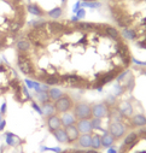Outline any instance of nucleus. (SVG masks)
Masks as SVG:
<instances>
[{"instance_id": "1", "label": "nucleus", "mask_w": 146, "mask_h": 153, "mask_svg": "<svg viewBox=\"0 0 146 153\" xmlns=\"http://www.w3.org/2000/svg\"><path fill=\"white\" fill-rule=\"evenodd\" d=\"M17 65L21 73L25 76H35V69L32 63V59L27 53H19L17 56Z\"/></svg>"}, {"instance_id": "2", "label": "nucleus", "mask_w": 146, "mask_h": 153, "mask_svg": "<svg viewBox=\"0 0 146 153\" xmlns=\"http://www.w3.org/2000/svg\"><path fill=\"white\" fill-rule=\"evenodd\" d=\"M73 114L75 118L79 119H91L92 118V105L86 101H79L74 104Z\"/></svg>"}, {"instance_id": "3", "label": "nucleus", "mask_w": 146, "mask_h": 153, "mask_svg": "<svg viewBox=\"0 0 146 153\" xmlns=\"http://www.w3.org/2000/svg\"><path fill=\"white\" fill-rule=\"evenodd\" d=\"M74 100L71 99L70 95L68 94H63L58 100H56L53 105H54V109H56V112L57 114H64V112H69L73 110L74 107Z\"/></svg>"}, {"instance_id": "4", "label": "nucleus", "mask_w": 146, "mask_h": 153, "mask_svg": "<svg viewBox=\"0 0 146 153\" xmlns=\"http://www.w3.org/2000/svg\"><path fill=\"white\" fill-rule=\"evenodd\" d=\"M62 85L69 86V87H77L81 88L85 87L87 81L85 78H82L81 76L76 75V74H68V75H63L62 77Z\"/></svg>"}, {"instance_id": "5", "label": "nucleus", "mask_w": 146, "mask_h": 153, "mask_svg": "<svg viewBox=\"0 0 146 153\" xmlns=\"http://www.w3.org/2000/svg\"><path fill=\"white\" fill-rule=\"evenodd\" d=\"M126 130H127V128L122 122H111L109 126V133L115 137V140L122 139L126 134Z\"/></svg>"}, {"instance_id": "6", "label": "nucleus", "mask_w": 146, "mask_h": 153, "mask_svg": "<svg viewBox=\"0 0 146 153\" xmlns=\"http://www.w3.org/2000/svg\"><path fill=\"white\" fill-rule=\"evenodd\" d=\"M110 107L106 105L105 103H98L92 105V117L94 118H104L109 116Z\"/></svg>"}, {"instance_id": "7", "label": "nucleus", "mask_w": 146, "mask_h": 153, "mask_svg": "<svg viewBox=\"0 0 146 153\" xmlns=\"http://www.w3.org/2000/svg\"><path fill=\"white\" fill-rule=\"evenodd\" d=\"M46 123H47V127L48 129H50V131H54L57 129H59L62 128V121H61V116L58 115V114H54L50 117H47V121H46Z\"/></svg>"}, {"instance_id": "8", "label": "nucleus", "mask_w": 146, "mask_h": 153, "mask_svg": "<svg viewBox=\"0 0 146 153\" xmlns=\"http://www.w3.org/2000/svg\"><path fill=\"white\" fill-rule=\"evenodd\" d=\"M76 128L79 129L80 134H92V126H91V119H79L76 122Z\"/></svg>"}, {"instance_id": "9", "label": "nucleus", "mask_w": 146, "mask_h": 153, "mask_svg": "<svg viewBox=\"0 0 146 153\" xmlns=\"http://www.w3.org/2000/svg\"><path fill=\"white\" fill-rule=\"evenodd\" d=\"M65 131H66V136H68V144H74V142H76L77 140H79L80 137V131L79 129L76 128V126H70V127H66L64 128Z\"/></svg>"}, {"instance_id": "10", "label": "nucleus", "mask_w": 146, "mask_h": 153, "mask_svg": "<svg viewBox=\"0 0 146 153\" xmlns=\"http://www.w3.org/2000/svg\"><path fill=\"white\" fill-rule=\"evenodd\" d=\"M139 141V135L138 133H129L127 136H124V140H123V144L122 146L123 147H127L128 149L133 148L135 145H137V142Z\"/></svg>"}, {"instance_id": "11", "label": "nucleus", "mask_w": 146, "mask_h": 153, "mask_svg": "<svg viewBox=\"0 0 146 153\" xmlns=\"http://www.w3.org/2000/svg\"><path fill=\"white\" fill-rule=\"evenodd\" d=\"M61 121H62V127H63V128L74 126V124H76V122H77V119H76L75 116H74V114H73V112H70V111L62 114Z\"/></svg>"}, {"instance_id": "12", "label": "nucleus", "mask_w": 146, "mask_h": 153, "mask_svg": "<svg viewBox=\"0 0 146 153\" xmlns=\"http://www.w3.org/2000/svg\"><path fill=\"white\" fill-rule=\"evenodd\" d=\"M75 27L81 32H94V30H98L99 28H102L100 24H94L91 22H79L75 24Z\"/></svg>"}, {"instance_id": "13", "label": "nucleus", "mask_w": 146, "mask_h": 153, "mask_svg": "<svg viewBox=\"0 0 146 153\" xmlns=\"http://www.w3.org/2000/svg\"><path fill=\"white\" fill-rule=\"evenodd\" d=\"M118 112L122 117H132L133 116V106L129 101H122L118 106Z\"/></svg>"}, {"instance_id": "14", "label": "nucleus", "mask_w": 146, "mask_h": 153, "mask_svg": "<svg viewBox=\"0 0 146 153\" xmlns=\"http://www.w3.org/2000/svg\"><path fill=\"white\" fill-rule=\"evenodd\" d=\"M27 11H28V13H30V15L37 17V18L45 16V11H44V10L39 6L37 4H34V3H29L27 5Z\"/></svg>"}, {"instance_id": "15", "label": "nucleus", "mask_w": 146, "mask_h": 153, "mask_svg": "<svg viewBox=\"0 0 146 153\" xmlns=\"http://www.w3.org/2000/svg\"><path fill=\"white\" fill-rule=\"evenodd\" d=\"M16 48L19 53H28L32 48V44L28 39H19L16 42Z\"/></svg>"}, {"instance_id": "16", "label": "nucleus", "mask_w": 146, "mask_h": 153, "mask_svg": "<svg viewBox=\"0 0 146 153\" xmlns=\"http://www.w3.org/2000/svg\"><path fill=\"white\" fill-rule=\"evenodd\" d=\"M77 144L82 149H88L91 148L92 145V134H81L79 140H77Z\"/></svg>"}, {"instance_id": "17", "label": "nucleus", "mask_w": 146, "mask_h": 153, "mask_svg": "<svg viewBox=\"0 0 146 153\" xmlns=\"http://www.w3.org/2000/svg\"><path fill=\"white\" fill-rule=\"evenodd\" d=\"M48 29V32H50L51 34L56 35V34H61L64 32V29H65V25L59 23V22H47V27Z\"/></svg>"}, {"instance_id": "18", "label": "nucleus", "mask_w": 146, "mask_h": 153, "mask_svg": "<svg viewBox=\"0 0 146 153\" xmlns=\"http://www.w3.org/2000/svg\"><path fill=\"white\" fill-rule=\"evenodd\" d=\"M130 124L133 127H137V128H141L146 126V116L138 114V115H134L130 117Z\"/></svg>"}, {"instance_id": "19", "label": "nucleus", "mask_w": 146, "mask_h": 153, "mask_svg": "<svg viewBox=\"0 0 146 153\" xmlns=\"http://www.w3.org/2000/svg\"><path fill=\"white\" fill-rule=\"evenodd\" d=\"M104 32L109 37H111L112 40L116 41H120L121 40V33L118 32V29H116L115 27H110V25H105L104 27Z\"/></svg>"}, {"instance_id": "20", "label": "nucleus", "mask_w": 146, "mask_h": 153, "mask_svg": "<svg viewBox=\"0 0 146 153\" xmlns=\"http://www.w3.org/2000/svg\"><path fill=\"white\" fill-rule=\"evenodd\" d=\"M44 83H46L47 86H57V85H62V78L61 76H58V75H54V74H50V75H47L44 81H42Z\"/></svg>"}, {"instance_id": "21", "label": "nucleus", "mask_w": 146, "mask_h": 153, "mask_svg": "<svg viewBox=\"0 0 146 153\" xmlns=\"http://www.w3.org/2000/svg\"><path fill=\"white\" fill-rule=\"evenodd\" d=\"M100 139H102V147L109 148L115 144V137L110 134L109 131H104V134L100 136Z\"/></svg>"}, {"instance_id": "22", "label": "nucleus", "mask_w": 146, "mask_h": 153, "mask_svg": "<svg viewBox=\"0 0 146 153\" xmlns=\"http://www.w3.org/2000/svg\"><path fill=\"white\" fill-rule=\"evenodd\" d=\"M52 134L59 144H68V136H66V131L64 128H59V129L52 131Z\"/></svg>"}, {"instance_id": "23", "label": "nucleus", "mask_w": 146, "mask_h": 153, "mask_svg": "<svg viewBox=\"0 0 146 153\" xmlns=\"http://www.w3.org/2000/svg\"><path fill=\"white\" fill-rule=\"evenodd\" d=\"M41 110H42V115L46 116V117H50V116L57 114L54 105H53V103H51V101H48V103H46V104H42Z\"/></svg>"}, {"instance_id": "24", "label": "nucleus", "mask_w": 146, "mask_h": 153, "mask_svg": "<svg viewBox=\"0 0 146 153\" xmlns=\"http://www.w3.org/2000/svg\"><path fill=\"white\" fill-rule=\"evenodd\" d=\"M5 141H6V145L11 146V147L16 146L17 144L21 142V140H19V137L16 134H13V133H10V131H7L6 134H5Z\"/></svg>"}, {"instance_id": "25", "label": "nucleus", "mask_w": 146, "mask_h": 153, "mask_svg": "<svg viewBox=\"0 0 146 153\" xmlns=\"http://www.w3.org/2000/svg\"><path fill=\"white\" fill-rule=\"evenodd\" d=\"M35 98H36V100H37V103H40L41 105L48 103V101H51L50 95H48V92H45V90L35 92Z\"/></svg>"}, {"instance_id": "26", "label": "nucleus", "mask_w": 146, "mask_h": 153, "mask_svg": "<svg viewBox=\"0 0 146 153\" xmlns=\"http://www.w3.org/2000/svg\"><path fill=\"white\" fill-rule=\"evenodd\" d=\"M63 94L64 93L62 92V89L57 88V87H50V89H48V95H50V99H51V101H53V103L56 100L59 99Z\"/></svg>"}, {"instance_id": "27", "label": "nucleus", "mask_w": 146, "mask_h": 153, "mask_svg": "<svg viewBox=\"0 0 146 153\" xmlns=\"http://www.w3.org/2000/svg\"><path fill=\"white\" fill-rule=\"evenodd\" d=\"M50 18L52 19H58L63 16V8L61 6H57V7H53L52 10H50L47 13H46Z\"/></svg>"}, {"instance_id": "28", "label": "nucleus", "mask_w": 146, "mask_h": 153, "mask_svg": "<svg viewBox=\"0 0 146 153\" xmlns=\"http://www.w3.org/2000/svg\"><path fill=\"white\" fill-rule=\"evenodd\" d=\"M122 36L124 39H127V40H134V39H137V32L130 29V28H123Z\"/></svg>"}, {"instance_id": "29", "label": "nucleus", "mask_w": 146, "mask_h": 153, "mask_svg": "<svg viewBox=\"0 0 146 153\" xmlns=\"http://www.w3.org/2000/svg\"><path fill=\"white\" fill-rule=\"evenodd\" d=\"M91 148H93V149H99V148H102V139H100V135H98V134H93V135H92V145H91Z\"/></svg>"}, {"instance_id": "30", "label": "nucleus", "mask_w": 146, "mask_h": 153, "mask_svg": "<svg viewBox=\"0 0 146 153\" xmlns=\"http://www.w3.org/2000/svg\"><path fill=\"white\" fill-rule=\"evenodd\" d=\"M102 6V4L99 1H86V0H82L81 1V7H90V8H99Z\"/></svg>"}, {"instance_id": "31", "label": "nucleus", "mask_w": 146, "mask_h": 153, "mask_svg": "<svg viewBox=\"0 0 146 153\" xmlns=\"http://www.w3.org/2000/svg\"><path fill=\"white\" fill-rule=\"evenodd\" d=\"M91 126L93 130H100L102 129V119L100 118H91Z\"/></svg>"}, {"instance_id": "32", "label": "nucleus", "mask_w": 146, "mask_h": 153, "mask_svg": "<svg viewBox=\"0 0 146 153\" xmlns=\"http://www.w3.org/2000/svg\"><path fill=\"white\" fill-rule=\"evenodd\" d=\"M22 25H23L22 21H15V22H12L11 24H10V30H11L12 33H17L18 30L22 28Z\"/></svg>"}, {"instance_id": "33", "label": "nucleus", "mask_w": 146, "mask_h": 153, "mask_svg": "<svg viewBox=\"0 0 146 153\" xmlns=\"http://www.w3.org/2000/svg\"><path fill=\"white\" fill-rule=\"evenodd\" d=\"M41 152H46V151H50V152H54V153H61L62 149L61 147H46V146H41L40 147Z\"/></svg>"}, {"instance_id": "34", "label": "nucleus", "mask_w": 146, "mask_h": 153, "mask_svg": "<svg viewBox=\"0 0 146 153\" xmlns=\"http://www.w3.org/2000/svg\"><path fill=\"white\" fill-rule=\"evenodd\" d=\"M32 107L37 112V114L39 115H41L42 116V110H41V106L40 105H39L37 103H36V101H34V100H32Z\"/></svg>"}, {"instance_id": "35", "label": "nucleus", "mask_w": 146, "mask_h": 153, "mask_svg": "<svg viewBox=\"0 0 146 153\" xmlns=\"http://www.w3.org/2000/svg\"><path fill=\"white\" fill-rule=\"evenodd\" d=\"M115 101H116V97H115V95H109L108 99L105 100V104L110 107V106H112V105L115 104Z\"/></svg>"}, {"instance_id": "36", "label": "nucleus", "mask_w": 146, "mask_h": 153, "mask_svg": "<svg viewBox=\"0 0 146 153\" xmlns=\"http://www.w3.org/2000/svg\"><path fill=\"white\" fill-rule=\"evenodd\" d=\"M24 83H25V87L28 89H33V86H34V81L30 80V78H25L24 80Z\"/></svg>"}, {"instance_id": "37", "label": "nucleus", "mask_w": 146, "mask_h": 153, "mask_svg": "<svg viewBox=\"0 0 146 153\" xmlns=\"http://www.w3.org/2000/svg\"><path fill=\"white\" fill-rule=\"evenodd\" d=\"M75 15H76L77 17H79L80 19H81V18H83V17L86 16V11H85V8H83V7H81V8H80L79 11H77Z\"/></svg>"}, {"instance_id": "38", "label": "nucleus", "mask_w": 146, "mask_h": 153, "mask_svg": "<svg viewBox=\"0 0 146 153\" xmlns=\"http://www.w3.org/2000/svg\"><path fill=\"white\" fill-rule=\"evenodd\" d=\"M6 110H7V104L4 101V103L1 104V106H0V114H1V115H5V114H6Z\"/></svg>"}, {"instance_id": "39", "label": "nucleus", "mask_w": 146, "mask_h": 153, "mask_svg": "<svg viewBox=\"0 0 146 153\" xmlns=\"http://www.w3.org/2000/svg\"><path fill=\"white\" fill-rule=\"evenodd\" d=\"M80 8H81V1H77V3L74 5V7H73V12H74V13H76V12L79 11Z\"/></svg>"}, {"instance_id": "40", "label": "nucleus", "mask_w": 146, "mask_h": 153, "mask_svg": "<svg viewBox=\"0 0 146 153\" xmlns=\"http://www.w3.org/2000/svg\"><path fill=\"white\" fill-rule=\"evenodd\" d=\"M5 127H6V121L1 119V121H0V131H3L5 129Z\"/></svg>"}, {"instance_id": "41", "label": "nucleus", "mask_w": 146, "mask_h": 153, "mask_svg": "<svg viewBox=\"0 0 146 153\" xmlns=\"http://www.w3.org/2000/svg\"><path fill=\"white\" fill-rule=\"evenodd\" d=\"M106 153H117V149H116L115 147H109L108 151H106Z\"/></svg>"}, {"instance_id": "42", "label": "nucleus", "mask_w": 146, "mask_h": 153, "mask_svg": "<svg viewBox=\"0 0 146 153\" xmlns=\"http://www.w3.org/2000/svg\"><path fill=\"white\" fill-rule=\"evenodd\" d=\"M79 21H80V18L77 17V16H74V17H71V22H74V23H79Z\"/></svg>"}, {"instance_id": "43", "label": "nucleus", "mask_w": 146, "mask_h": 153, "mask_svg": "<svg viewBox=\"0 0 146 153\" xmlns=\"http://www.w3.org/2000/svg\"><path fill=\"white\" fill-rule=\"evenodd\" d=\"M86 153H99L98 149H93V148H88L86 151Z\"/></svg>"}, {"instance_id": "44", "label": "nucleus", "mask_w": 146, "mask_h": 153, "mask_svg": "<svg viewBox=\"0 0 146 153\" xmlns=\"http://www.w3.org/2000/svg\"><path fill=\"white\" fill-rule=\"evenodd\" d=\"M73 153H86V149H74L73 151Z\"/></svg>"}, {"instance_id": "45", "label": "nucleus", "mask_w": 146, "mask_h": 153, "mask_svg": "<svg viewBox=\"0 0 146 153\" xmlns=\"http://www.w3.org/2000/svg\"><path fill=\"white\" fill-rule=\"evenodd\" d=\"M4 48V42H1V41H0V51H1Z\"/></svg>"}, {"instance_id": "46", "label": "nucleus", "mask_w": 146, "mask_h": 153, "mask_svg": "<svg viewBox=\"0 0 146 153\" xmlns=\"http://www.w3.org/2000/svg\"><path fill=\"white\" fill-rule=\"evenodd\" d=\"M3 152V147H0V153H1Z\"/></svg>"}, {"instance_id": "47", "label": "nucleus", "mask_w": 146, "mask_h": 153, "mask_svg": "<svg viewBox=\"0 0 146 153\" xmlns=\"http://www.w3.org/2000/svg\"><path fill=\"white\" fill-rule=\"evenodd\" d=\"M62 3L64 4V3H66V0H62Z\"/></svg>"}, {"instance_id": "48", "label": "nucleus", "mask_w": 146, "mask_h": 153, "mask_svg": "<svg viewBox=\"0 0 146 153\" xmlns=\"http://www.w3.org/2000/svg\"><path fill=\"white\" fill-rule=\"evenodd\" d=\"M144 75H145V76H146V71H144Z\"/></svg>"}, {"instance_id": "49", "label": "nucleus", "mask_w": 146, "mask_h": 153, "mask_svg": "<svg viewBox=\"0 0 146 153\" xmlns=\"http://www.w3.org/2000/svg\"><path fill=\"white\" fill-rule=\"evenodd\" d=\"M0 115H1V114H0Z\"/></svg>"}]
</instances>
